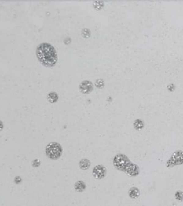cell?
Returning a JSON list of instances; mask_svg holds the SVG:
<instances>
[{"label": "cell", "mask_w": 183, "mask_h": 206, "mask_svg": "<svg viewBox=\"0 0 183 206\" xmlns=\"http://www.w3.org/2000/svg\"><path fill=\"white\" fill-rule=\"evenodd\" d=\"M40 161L39 160H37V159H36V160H34L33 162H32V166L33 167H39V165H40Z\"/></svg>", "instance_id": "cell-15"}, {"label": "cell", "mask_w": 183, "mask_h": 206, "mask_svg": "<svg viewBox=\"0 0 183 206\" xmlns=\"http://www.w3.org/2000/svg\"><path fill=\"white\" fill-rule=\"evenodd\" d=\"M90 35H91V32L88 29H84L82 31V35L83 37L85 38H88V37H90Z\"/></svg>", "instance_id": "cell-14"}, {"label": "cell", "mask_w": 183, "mask_h": 206, "mask_svg": "<svg viewBox=\"0 0 183 206\" xmlns=\"http://www.w3.org/2000/svg\"><path fill=\"white\" fill-rule=\"evenodd\" d=\"M133 127L134 129L137 130H141L143 129V127H144V123H143L142 120L137 119L134 121Z\"/></svg>", "instance_id": "cell-11"}, {"label": "cell", "mask_w": 183, "mask_h": 206, "mask_svg": "<svg viewBox=\"0 0 183 206\" xmlns=\"http://www.w3.org/2000/svg\"><path fill=\"white\" fill-rule=\"evenodd\" d=\"M36 54L39 62L45 67H53L58 62V56L55 48L49 43L39 44L36 50Z\"/></svg>", "instance_id": "cell-1"}, {"label": "cell", "mask_w": 183, "mask_h": 206, "mask_svg": "<svg viewBox=\"0 0 183 206\" xmlns=\"http://www.w3.org/2000/svg\"><path fill=\"white\" fill-rule=\"evenodd\" d=\"M46 155L51 160H58L62 155V147L60 143L52 142L45 148Z\"/></svg>", "instance_id": "cell-2"}, {"label": "cell", "mask_w": 183, "mask_h": 206, "mask_svg": "<svg viewBox=\"0 0 183 206\" xmlns=\"http://www.w3.org/2000/svg\"><path fill=\"white\" fill-rule=\"evenodd\" d=\"M90 165H91V162H90V160L86 158L82 159L79 163V167L83 170H87L89 169Z\"/></svg>", "instance_id": "cell-9"}, {"label": "cell", "mask_w": 183, "mask_h": 206, "mask_svg": "<svg viewBox=\"0 0 183 206\" xmlns=\"http://www.w3.org/2000/svg\"><path fill=\"white\" fill-rule=\"evenodd\" d=\"M104 2L103 1H94L93 2V7L95 10H101L104 7Z\"/></svg>", "instance_id": "cell-12"}, {"label": "cell", "mask_w": 183, "mask_h": 206, "mask_svg": "<svg viewBox=\"0 0 183 206\" xmlns=\"http://www.w3.org/2000/svg\"><path fill=\"white\" fill-rule=\"evenodd\" d=\"M79 90L83 94H90L93 91V83L90 80H83L79 84Z\"/></svg>", "instance_id": "cell-5"}, {"label": "cell", "mask_w": 183, "mask_h": 206, "mask_svg": "<svg viewBox=\"0 0 183 206\" xmlns=\"http://www.w3.org/2000/svg\"><path fill=\"white\" fill-rule=\"evenodd\" d=\"M128 195H129V197L130 198L137 199V197H140V191L136 187H132V188H131L128 190Z\"/></svg>", "instance_id": "cell-7"}, {"label": "cell", "mask_w": 183, "mask_h": 206, "mask_svg": "<svg viewBox=\"0 0 183 206\" xmlns=\"http://www.w3.org/2000/svg\"><path fill=\"white\" fill-rule=\"evenodd\" d=\"M22 182V178H21L20 176H16V177L14 178V182L16 184H20Z\"/></svg>", "instance_id": "cell-16"}, {"label": "cell", "mask_w": 183, "mask_h": 206, "mask_svg": "<svg viewBox=\"0 0 183 206\" xmlns=\"http://www.w3.org/2000/svg\"><path fill=\"white\" fill-rule=\"evenodd\" d=\"M132 162L124 154H117L113 159V165L117 170L125 173L126 170Z\"/></svg>", "instance_id": "cell-3"}, {"label": "cell", "mask_w": 183, "mask_h": 206, "mask_svg": "<svg viewBox=\"0 0 183 206\" xmlns=\"http://www.w3.org/2000/svg\"><path fill=\"white\" fill-rule=\"evenodd\" d=\"M95 86L99 89H102L104 87V81L102 79H98L95 81Z\"/></svg>", "instance_id": "cell-13"}, {"label": "cell", "mask_w": 183, "mask_h": 206, "mask_svg": "<svg viewBox=\"0 0 183 206\" xmlns=\"http://www.w3.org/2000/svg\"><path fill=\"white\" fill-rule=\"evenodd\" d=\"M107 175V169L104 165H97L92 170V175L97 180H102Z\"/></svg>", "instance_id": "cell-4"}, {"label": "cell", "mask_w": 183, "mask_h": 206, "mask_svg": "<svg viewBox=\"0 0 183 206\" xmlns=\"http://www.w3.org/2000/svg\"><path fill=\"white\" fill-rule=\"evenodd\" d=\"M59 96L55 92H50L47 94V100L50 103H55L58 101Z\"/></svg>", "instance_id": "cell-10"}, {"label": "cell", "mask_w": 183, "mask_h": 206, "mask_svg": "<svg viewBox=\"0 0 183 206\" xmlns=\"http://www.w3.org/2000/svg\"><path fill=\"white\" fill-rule=\"evenodd\" d=\"M75 189L77 192L82 193L86 190V184L83 180H78L75 183Z\"/></svg>", "instance_id": "cell-8"}, {"label": "cell", "mask_w": 183, "mask_h": 206, "mask_svg": "<svg viewBox=\"0 0 183 206\" xmlns=\"http://www.w3.org/2000/svg\"><path fill=\"white\" fill-rule=\"evenodd\" d=\"M125 173H127L130 177H136L140 174V167L134 163H131L128 166V167L126 170Z\"/></svg>", "instance_id": "cell-6"}]
</instances>
